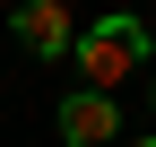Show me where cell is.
Masks as SVG:
<instances>
[{
  "instance_id": "3",
  "label": "cell",
  "mask_w": 156,
  "mask_h": 147,
  "mask_svg": "<svg viewBox=\"0 0 156 147\" xmlns=\"http://www.w3.org/2000/svg\"><path fill=\"white\" fill-rule=\"evenodd\" d=\"M61 138H69V147H122V113H113V95L69 87V95H61Z\"/></svg>"
},
{
  "instance_id": "1",
  "label": "cell",
  "mask_w": 156,
  "mask_h": 147,
  "mask_svg": "<svg viewBox=\"0 0 156 147\" xmlns=\"http://www.w3.org/2000/svg\"><path fill=\"white\" fill-rule=\"evenodd\" d=\"M147 69V26L139 17H95V26H78V78H87V95H113L122 78H139Z\"/></svg>"
},
{
  "instance_id": "2",
  "label": "cell",
  "mask_w": 156,
  "mask_h": 147,
  "mask_svg": "<svg viewBox=\"0 0 156 147\" xmlns=\"http://www.w3.org/2000/svg\"><path fill=\"white\" fill-rule=\"evenodd\" d=\"M9 35L35 52V61H61V52H78V17L61 9V0H26V9L9 17Z\"/></svg>"
},
{
  "instance_id": "4",
  "label": "cell",
  "mask_w": 156,
  "mask_h": 147,
  "mask_svg": "<svg viewBox=\"0 0 156 147\" xmlns=\"http://www.w3.org/2000/svg\"><path fill=\"white\" fill-rule=\"evenodd\" d=\"M122 147H156V138H122Z\"/></svg>"
},
{
  "instance_id": "5",
  "label": "cell",
  "mask_w": 156,
  "mask_h": 147,
  "mask_svg": "<svg viewBox=\"0 0 156 147\" xmlns=\"http://www.w3.org/2000/svg\"><path fill=\"white\" fill-rule=\"evenodd\" d=\"M147 113H156V87H147Z\"/></svg>"
}]
</instances>
